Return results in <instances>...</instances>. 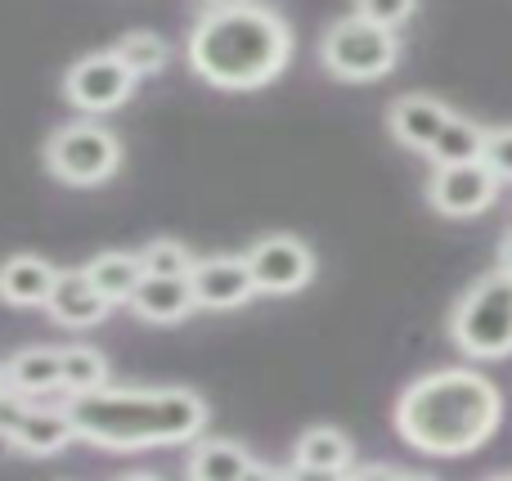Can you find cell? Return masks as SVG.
Wrapping results in <instances>:
<instances>
[{
  "label": "cell",
  "mask_w": 512,
  "mask_h": 481,
  "mask_svg": "<svg viewBox=\"0 0 512 481\" xmlns=\"http://www.w3.org/2000/svg\"><path fill=\"white\" fill-rule=\"evenodd\" d=\"M68 419L95 450H158L198 441L207 428V401L189 387H95L68 396Z\"/></svg>",
  "instance_id": "cell-1"
},
{
  "label": "cell",
  "mask_w": 512,
  "mask_h": 481,
  "mask_svg": "<svg viewBox=\"0 0 512 481\" xmlns=\"http://www.w3.org/2000/svg\"><path fill=\"white\" fill-rule=\"evenodd\" d=\"M504 396L477 369H436L400 392L396 432L432 459H463L495 437Z\"/></svg>",
  "instance_id": "cell-2"
},
{
  "label": "cell",
  "mask_w": 512,
  "mask_h": 481,
  "mask_svg": "<svg viewBox=\"0 0 512 481\" xmlns=\"http://www.w3.org/2000/svg\"><path fill=\"white\" fill-rule=\"evenodd\" d=\"M189 68L216 90H256L274 81L292 59V27L283 14L252 0L203 9L189 32Z\"/></svg>",
  "instance_id": "cell-3"
},
{
  "label": "cell",
  "mask_w": 512,
  "mask_h": 481,
  "mask_svg": "<svg viewBox=\"0 0 512 481\" xmlns=\"http://www.w3.org/2000/svg\"><path fill=\"white\" fill-rule=\"evenodd\" d=\"M450 338L472 360H508L512 356V275L490 270L459 297L450 315Z\"/></svg>",
  "instance_id": "cell-4"
},
{
  "label": "cell",
  "mask_w": 512,
  "mask_h": 481,
  "mask_svg": "<svg viewBox=\"0 0 512 481\" xmlns=\"http://www.w3.org/2000/svg\"><path fill=\"white\" fill-rule=\"evenodd\" d=\"M319 59H324V68L333 72L337 81H355V86H360V81H378L396 68L400 41L387 27L369 23V18H360V14H346V18H337V23H328L324 41H319Z\"/></svg>",
  "instance_id": "cell-5"
},
{
  "label": "cell",
  "mask_w": 512,
  "mask_h": 481,
  "mask_svg": "<svg viewBox=\"0 0 512 481\" xmlns=\"http://www.w3.org/2000/svg\"><path fill=\"white\" fill-rule=\"evenodd\" d=\"M45 167L63 185H104L122 167V140L104 122H68L45 140Z\"/></svg>",
  "instance_id": "cell-6"
},
{
  "label": "cell",
  "mask_w": 512,
  "mask_h": 481,
  "mask_svg": "<svg viewBox=\"0 0 512 481\" xmlns=\"http://www.w3.org/2000/svg\"><path fill=\"white\" fill-rule=\"evenodd\" d=\"M63 95L81 113H113L135 95V72L113 50H99L77 59L63 72Z\"/></svg>",
  "instance_id": "cell-7"
},
{
  "label": "cell",
  "mask_w": 512,
  "mask_h": 481,
  "mask_svg": "<svg viewBox=\"0 0 512 481\" xmlns=\"http://www.w3.org/2000/svg\"><path fill=\"white\" fill-rule=\"evenodd\" d=\"M243 261L252 270L256 293H270V297L301 293L315 279V252H310V243L292 239V234H265V239H256L243 252Z\"/></svg>",
  "instance_id": "cell-8"
},
{
  "label": "cell",
  "mask_w": 512,
  "mask_h": 481,
  "mask_svg": "<svg viewBox=\"0 0 512 481\" xmlns=\"http://www.w3.org/2000/svg\"><path fill=\"white\" fill-rule=\"evenodd\" d=\"M495 198H499V176L481 158L432 167V180H427V203L441 216H450V221L481 216L486 207H495Z\"/></svg>",
  "instance_id": "cell-9"
},
{
  "label": "cell",
  "mask_w": 512,
  "mask_h": 481,
  "mask_svg": "<svg viewBox=\"0 0 512 481\" xmlns=\"http://www.w3.org/2000/svg\"><path fill=\"white\" fill-rule=\"evenodd\" d=\"M189 288H194V302L203 311H234V306L252 302L256 284H252V270L243 257H203L194 261L189 270Z\"/></svg>",
  "instance_id": "cell-10"
},
{
  "label": "cell",
  "mask_w": 512,
  "mask_h": 481,
  "mask_svg": "<svg viewBox=\"0 0 512 481\" xmlns=\"http://www.w3.org/2000/svg\"><path fill=\"white\" fill-rule=\"evenodd\" d=\"M45 311H50L54 324H63V329H95V324L108 320L113 306H108L104 293L90 284L86 270H59L50 297H45Z\"/></svg>",
  "instance_id": "cell-11"
},
{
  "label": "cell",
  "mask_w": 512,
  "mask_h": 481,
  "mask_svg": "<svg viewBox=\"0 0 512 481\" xmlns=\"http://www.w3.org/2000/svg\"><path fill=\"white\" fill-rule=\"evenodd\" d=\"M355 464V441L342 428H306L292 446V468L297 473H315V477H346Z\"/></svg>",
  "instance_id": "cell-12"
},
{
  "label": "cell",
  "mask_w": 512,
  "mask_h": 481,
  "mask_svg": "<svg viewBox=\"0 0 512 481\" xmlns=\"http://www.w3.org/2000/svg\"><path fill=\"white\" fill-rule=\"evenodd\" d=\"M126 306L149 324H180L189 311H198L189 275H144Z\"/></svg>",
  "instance_id": "cell-13"
},
{
  "label": "cell",
  "mask_w": 512,
  "mask_h": 481,
  "mask_svg": "<svg viewBox=\"0 0 512 481\" xmlns=\"http://www.w3.org/2000/svg\"><path fill=\"white\" fill-rule=\"evenodd\" d=\"M68 441H77L68 405H59V410H54V405H27V414L14 428V450L27 459H50V455H59Z\"/></svg>",
  "instance_id": "cell-14"
},
{
  "label": "cell",
  "mask_w": 512,
  "mask_h": 481,
  "mask_svg": "<svg viewBox=\"0 0 512 481\" xmlns=\"http://www.w3.org/2000/svg\"><path fill=\"white\" fill-rule=\"evenodd\" d=\"M445 117H450V104H441V99H432V95H400L396 104L387 108V126H391V135H396V144H405V149H414V153H427V144L436 140Z\"/></svg>",
  "instance_id": "cell-15"
},
{
  "label": "cell",
  "mask_w": 512,
  "mask_h": 481,
  "mask_svg": "<svg viewBox=\"0 0 512 481\" xmlns=\"http://www.w3.org/2000/svg\"><path fill=\"white\" fill-rule=\"evenodd\" d=\"M54 275H59V270H54L45 257L18 252V257H9L5 266H0V302L18 306V311L45 306V297H50V288H54Z\"/></svg>",
  "instance_id": "cell-16"
},
{
  "label": "cell",
  "mask_w": 512,
  "mask_h": 481,
  "mask_svg": "<svg viewBox=\"0 0 512 481\" xmlns=\"http://www.w3.org/2000/svg\"><path fill=\"white\" fill-rule=\"evenodd\" d=\"M185 473L194 481H248V477H265V468L239 441H198L185 459Z\"/></svg>",
  "instance_id": "cell-17"
},
{
  "label": "cell",
  "mask_w": 512,
  "mask_h": 481,
  "mask_svg": "<svg viewBox=\"0 0 512 481\" xmlns=\"http://www.w3.org/2000/svg\"><path fill=\"white\" fill-rule=\"evenodd\" d=\"M0 383L14 387V392H23L27 401L59 392V351H50V347H23L18 356H9L5 365H0Z\"/></svg>",
  "instance_id": "cell-18"
},
{
  "label": "cell",
  "mask_w": 512,
  "mask_h": 481,
  "mask_svg": "<svg viewBox=\"0 0 512 481\" xmlns=\"http://www.w3.org/2000/svg\"><path fill=\"white\" fill-rule=\"evenodd\" d=\"M81 270H86L90 284L104 293L108 306L131 302V293L140 288V279H144L140 252H99V257H90V266H81Z\"/></svg>",
  "instance_id": "cell-19"
},
{
  "label": "cell",
  "mask_w": 512,
  "mask_h": 481,
  "mask_svg": "<svg viewBox=\"0 0 512 481\" xmlns=\"http://www.w3.org/2000/svg\"><path fill=\"white\" fill-rule=\"evenodd\" d=\"M481 144H486V126L472 122V117L454 113L445 117V126L436 131V140L427 144V158H432V167H450V162H472L481 158Z\"/></svg>",
  "instance_id": "cell-20"
},
{
  "label": "cell",
  "mask_w": 512,
  "mask_h": 481,
  "mask_svg": "<svg viewBox=\"0 0 512 481\" xmlns=\"http://www.w3.org/2000/svg\"><path fill=\"white\" fill-rule=\"evenodd\" d=\"M108 383V360L99 356L95 347L77 342V347H63L59 351V392L81 396V392H95V387Z\"/></svg>",
  "instance_id": "cell-21"
},
{
  "label": "cell",
  "mask_w": 512,
  "mask_h": 481,
  "mask_svg": "<svg viewBox=\"0 0 512 481\" xmlns=\"http://www.w3.org/2000/svg\"><path fill=\"white\" fill-rule=\"evenodd\" d=\"M113 54L135 72V81H140V77H153V72H162V68L171 63V45L162 41L158 32H144V27L126 32L122 41L113 45Z\"/></svg>",
  "instance_id": "cell-22"
},
{
  "label": "cell",
  "mask_w": 512,
  "mask_h": 481,
  "mask_svg": "<svg viewBox=\"0 0 512 481\" xmlns=\"http://www.w3.org/2000/svg\"><path fill=\"white\" fill-rule=\"evenodd\" d=\"M194 252L185 248L180 239H153L140 248V266L144 275H189L194 270Z\"/></svg>",
  "instance_id": "cell-23"
},
{
  "label": "cell",
  "mask_w": 512,
  "mask_h": 481,
  "mask_svg": "<svg viewBox=\"0 0 512 481\" xmlns=\"http://www.w3.org/2000/svg\"><path fill=\"white\" fill-rule=\"evenodd\" d=\"M355 14L387 27V32H396V27H405L409 18L418 14V0H355Z\"/></svg>",
  "instance_id": "cell-24"
},
{
  "label": "cell",
  "mask_w": 512,
  "mask_h": 481,
  "mask_svg": "<svg viewBox=\"0 0 512 481\" xmlns=\"http://www.w3.org/2000/svg\"><path fill=\"white\" fill-rule=\"evenodd\" d=\"M481 162H486L499 180H512V126H495V131H486Z\"/></svg>",
  "instance_id": "cell-25"
},
{
  "label": "cell",
  "mask_w": 512,
  "mask_h": 481,
  "mask_svg": "<svg viewBox=\"0 0 512 481\" xmlns=\"http://www.w3.org/2000/svg\"><path fill=\"white\" fill-rule=\"evenodd\" d=\"M499 270H508L512 275V230L504 234V243H499Z\"/></svg>",
  "instance_id": "cell-26"
},
{
  "label": "cell",
  "mask_w": 512,
  "mask_h": 481,
  "mask_svg": "<svg viewBox=\"0 0 512 481\" xmlns=\"http://www.w3.org/2000/svg\"><path fill=\"white\" fill-rule=\"evenodd\" d=\"M9 455H18V450H14V432H5V428H0V464H5Z\"/></svg>",
  "instance_id": "cell-27"
},
{
  "label": "cell",
  "mask_w": 512,
  "mask_h": 481,
  "mask_svg": "<svg viewBox=\"0 0 512 481\" xmlns=\"http://www.w3.org/2000/svg\"><path fill=\"white\" fill-rule=\"evenodd\" d=\"M198 9H225V5H239V0H194Z\"/></svg>",
  "instance_id": "cell-28"
}]
</instances>
